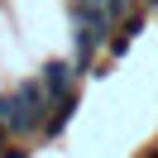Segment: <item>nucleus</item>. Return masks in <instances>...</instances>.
<instances>
[{
  "label": "nucleus",
  "mask_w": 158,
  "mask_h": 158,
  "mask_svg": "<svg viewBox=\"0 0 158 158\" xmlns=\"http://www.w3.org/2000/svg\"><path fill=\"white\" fill-rule=\"evenodd\" d=\"M5 144H10V134H5V125H0V148H5Z\"/></svg>",
  "instance_id": "obj_5"
},
{
  "label": "nucleus",
  "mask_w": 158,
  "mask_h": 158,
  "mask_svg": "<svg viewBox=\"0 0 158 158\" xmlns=\"http://www.w3.org/2000/svg\"><path fill=\"white\" fill-rule=\"evenodd\" d=\"M77 77H81V72L72 67V58H48V62L39 67V86H43V96H48V101L77 91Z\"/></svg>",
  "instance_id": "obj_2"
},
{
  "label": "nucleus",
  "mask_w": 158,
  "mask_h": 158,
  "mask_svg": "<svg viewBox=\"0 0 158 158\" xmlns=\"http://www.w3.org/2000/svg\"><path fill=\"white\" fill-rule=\"evenodd\" d=\"M43 120H48V96H43L39 77H19L10 91H0V125L10 139L43 134Z\"/></svg>",
  "instance_id": "obj_1"
},
{
  "label": "nucleus",
  "mask_w": 158,
  "mask_h": 158,
  "mask_svg": "<svg viewBox=\"0 0 158 158\" xmlns=\"http://www.w3.org/2000/svg\"><path fill=\"white\" fill-rule=\"evenodd\" d=\"M139 5H144V10H148V15H153V10H158V0H139Z\"/></svg>",
  "instance_id": "obj_4"
},
{
  "label": "nucleus",
  "mask_w": 158,
  "mask_h": 158,
  "mask_svg": "<svg viewBox=\"0 0 158 158\" xmlns=\"http://www.w3.org/2000/svg\"><path fill=\"white\" fill-rule=\"evenodd\" d=\"M77 115V91H67V96L48 101V120H43V139H58L62 129H67V120Z\"/></svg>",
  "instance_id": "obj_3"
}]
</instances>
